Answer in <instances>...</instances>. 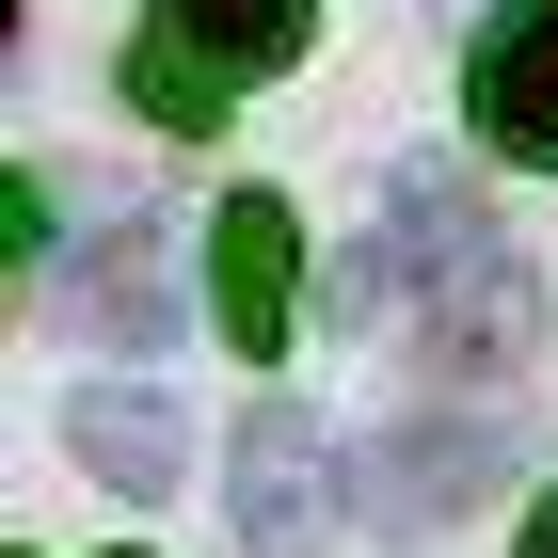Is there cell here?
Here are the masks:
<instances>
[{
    "label": "cell",
    "instance_id": "cell-2",
    "mask_svg": "<svg viewBox=\"0 0 558 558\" xmlns=\"http://www.w3.org/2000/svg\"><path fill=\"white\" fill-rule=\"evenodd\" d=\"M399 336L430 351V384H495V367H526V336H543V288H526V256L495 223H463V240L430 256V288H415Z\"/></svg>",
    "mask_w": 558,
    "mask_h": 558
},
{
    "label": "cell",
    "instance_id": "cell-3",
    "mask_svg": "<svg viewBox=\"0 0 558 558\" xmlns=\"http://www.w3.org/2000/svg\"><path fill=\"white\" fill-rule=\"evenodd\" d=\"M463 112H478V144H495V160L558 175V0H495V16H478V48H463Z\"/></svg>",
    "mask_w": 558,
    "mask_h": 558
},
{
    "label": "cell",
    "instance_id": "cell-7",
    "mask_svg": "<svg viewBox=\"0 0 558 558\" xmlns=\"http://www.w3.org/2000/svg\"><path fill=\"white\" fill-rule=\"evenodd\" d=\"M48 319H64V336H81V351H129V367H144V351L175 336V288H160V240H144V223H96L81 256L48 271Z\"/></svg>",
    "mask_w": 558,
    "mask_h": 558
},
{
    "label": "cell",
    "instance_id": "cell-9",
    "mask_svg": "<svg viewBox=\"0 0 558 558\" xmlns=\"http://www.w3.org/2000/svg\"><path fill=\"white\" fill-rule=\"evenodd\" d=\"M526 558H558V495H543V511H526Z\"/></svg>",
    "mask_w": 558,
    "mask_h": 558
},
{
    "label": "cell",
    "instance_id": "cell-6",
    "mask_svg": "<svg viewBox=\"0 0 558 558\" xmlns=\"http://www.w3.org/2000/svg\"><path fill=\"white\" fill-rule=\"evenodd\" d=\"M319 526H336V447H319L303 399H256V415H240V543L303 558Z\"/></svg>",
    "mask_w": 558,
    "mask_h": 558
},
{
    "label": "cell",
    "instance_id": "cell-5",
    "mask_svg": "<svg viewBox=\"0 0 558 558\" xmlns=\"http://www.w3.org/2000/svg\"><path fill=\"white\" fill-rule=\"evenodd\" d=\"M208 319L240 351H288V319H303V223H288V192H223V223H208Z\"/></svg>",
    "mask_w": 558,
    "mask_h": 558
},
{
    "label": "cell",
    "instance_id": "cell-1",
    "mask_svg": "<svg viewBox=\"0 0 558 558\" xmlns=\"http://www.w3.org/2000/svg\"><path fill=\"white\" fill-rule=\"evenodd\" d=\"M303 33H319V0H160L144 48H129V96L160 129H223V96L303 64Z\"/></svg>",
    "mask_w": 558,
    "mask_h": 558
},
{
    "label": "cell",
    "instance_id": "cell-4",
    "mask_svg": "<svg viewBox=\"0 0 558 558\" xmlns=\"http://www.w3.org/2000/svg\"><path fill=\"white\" fill-rule=\"evenodd\" d=\"M495 478H511V430H478V415H415V430H384V447L351 463V495H367L384 526H463Z\"/></svg>",
    "mask_w": 558,
    "mask_h": 558
},
{
    "label": "cell",
    "instance_id": "cell-8",
    "mask_svg": "<svg viewBox=\"0 0 558 558\" xmlns=\"http://www.w3.org/2000/svg\"><path fill=\"white\" fill-rule=\"evenodd\" d=\"M64 447H81L96 478H112V495H175V399L160 384H81V415H64Z\"/></svg>",
    "mask_w": 558,
    "mask_h": 558
}]
</instances>
